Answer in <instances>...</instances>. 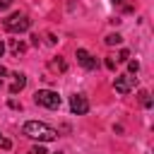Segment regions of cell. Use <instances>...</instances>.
Listing matches in <instances>:
<instances>
[{"label":"cell","mask_w":154,"mask_h":154,"mask_svg":"<svg viewBox=\"0 0 154 154\" xmlns=\"http://www.w3.org/2000/svg\"><path fill=\"white\" fill-rule=\"evenodd\" d=\"M24 135L31 137V140H38V142H51V140L58 137V132H55L51 125L41 123V120H29V123H24Z\"/></svg>","instance_id":"1"},{"label":"cell","mask_w":154,"mask_h":154,"mask_svg":"<svg viewBox=\"0 0 154 154\" xmlns=\"http://www.w3.org/2000/svg\"><path fill=\"white\" fill-rule=\"evenodd\" d=\"M2 53H5V46H2V43H0V55H2Z\"/></svg>","instance_id":"20"},{"label":"cell","mask_w":154,"mask_h":154,"mask_svg":"<svg viewBox=\"0 0 154 154\" xmlns=\"http://www.w3.org/2000/svg\"><path fill=\"white\" fill-rule=\"evenodd\" d=\"M70 108H72V113L84 116V113L89 111V101H87V96H84V94H75V96H70Z\"/></svg>","instance_id":"5"},{"label":"cell","mask_w":154,"mask_h":154,"mask_svg":"<svg viewBox=\"0 0 154 154\" xmlns=\"http://www.w3.org/2000/svg\"><path fill=\"white\" fill-rule=\"evenodd\" d=\"M132 87H135V77H132V75H118V77L113 79V89H116L118 94H130Z\"/></svg>","instance_id":"4"},{"label":"cell","mask_w":154,"mask_h":154,"mask_svg":"<svg viewBox=\"0 0 154 154\" xmlns=\"http://www.w3.org/2000/svg\"><path fill=\"white\" fill-rule=\"evenodd\" d=\"M2 26H5V31H10V34H19V31H26V29L31 26V19H29L26 14L14 12V14H10V17L2 22Z\"/></svg>","instance_id":"2"},{"label":"cell","mask_w":154,"mask_h":154,"mask_svg":"<svg viewBox=\"0 0 154 154\" xmlns=\"http://www.w3.org/2000/svg\"><path fill=\"white\" fill-rule=\"evenodd\" d=\"M55 154H60V152H55Z\"/></svg>","instance_id":"21"},{"label":"cell","mask_w":154,"mask_h":154,"mask_svg":"<svg viewBox=\"0 0 154 154\" xmlns=\"http://www.w3.org/2000/svg\"><path fill=\"white\" fill-rule=\"evenodd\" d=\"M2 75H7V70H5L2 65H0V77H2Z\"/></svg>","instance_id":"18"},{"label":"cell","mask_w":154,"mask_h":154,"mask_svg":"<svg viewBox=\"0 0 154 154\" xmlns=\"http://www.w3.org/2000/svg\"><path fill=\"white\" fill-rule=\"evenodd\" d=\"M14 77V82H12V87H10V94H19L22 89H24V84H26V77L22 75V72H17V75H12Z\"/></svg>","instance_id":"7"},{"label":"cell","mask_w":154,"mask_h":154,"mask_svg":"<svg viewBox=\"0 0 154 154\" xmlns=\"http://www.w3.org/2000/svg\"><path fill=\"white\" fill-rule=\"evenodd\" d=\"M140 101H142V106H144V108H152V99H149V94H147V91H140Z\"/></svg>","instance_id":"11"},{"label":"cell","mask_w":154,"mask_h":154,"mask_svg":"<svg viewBox=\"0 0 154 154\" xmlns=\"http://www.w3.org/2000/svg\"><path fill=\"white\" fill-rule=\"evenodd\" d=\"M120 41H123L120 34H108V36H106V46H118Z\"/></svg>","instance_id":"8"},{"label":"cell","mask_w":154,"mask_h":154,"mask_svg":"<svg viewBox=\"0 0 154 154\" xmlns=\"http://www.w3.org/2000/svg\"><path fill=\"white\" fill-rule=\"evenodd\" d=\"M77 63H79L84 70H94V67H96V58H91L84 48H77Z\"/></svg>","instance_id":"6"},{"label":"cell","mask_w":154,"mask_h":154,"mask_svg":"<svg viewBox=\"0 0 154 154\" xmlns=\"http://www.w3.org/2000/svg\"><path fill=\"white\" fill-rule=\"evenodd\" d=\"M118 60H120V63H128V60H130V53L123 48V51H120V55H118Z\"/></svg>","instance_id":"13"},{"label":"cell","mask_w":154,"mask_h":154,"mask_svg":"<svg viewBox=\"0 0 154 154\" xmlns=\"http://www.w3.org/2000/svg\"><path fill=\"white\" fill-rule=\"evenodd\" d=\"M106 67H108V70H116V60H113V58H106Z\"/></svg>","instance_id":"15"},{"label":"cell","mask_w":154,"mask_h":154,"mask_svg":"<svg viewBox=\"0 0 154 154\" xmlns=\"http://www.w3.org/2000/svg\"><path fill=\"white\" fill-rule=\"evenodd\" d=\"M128 70H130V75H137V70H140V63H137V60H128Z\"/></svg>","instance_id":"12"},{"label":"cell","mask_w":154,"mask_h":154,"mask_svg":"<svg viewBox=\"0 0 154 154\" xmlns=\"http://www.w3.org/2000/svg\"><path fill=\"white\" fill-rule=\"evenodd\" d=\"M0 147H2V149H10V147H12V144H10V140H5V137H2V135H0Z\"/></svg>","instance_id":"14"},{"label":"cell","mask_w":154,"mask_h":154,"mask_svg":"<svg viewBox=\"0 0 154 154\" xmlns=\"http://www.w3.org/2000/svg\"><path fill=\"white\" fill-rule=\"evenodd\" d=\"M10 51H12L14 55H19V53H24V51H26V46H24V43H19V41H12V43H10Z\"/></svg>","instance_id":"9"},{"label":"cell","mask_w":154,"mask_h":154,"mask_svg":"<svg viewBox=\"0 0 154 154\" xmlns=\"http://www.w3.org/2000/svg\"><path fill=\"white\" fill-rule=\"evenodd\" d=\"M51 70H58V72H65V63L58 58V60H51Z\"/></svg>","instance_id":"10"},{"label":"cell","mask_w":154,"mask_h":154,"mask_svg":"<svg viewBox=\"0 0 154 154\" xmlns=\"http://www.w3.org/2000/svg\"><path fill=\"white\" fill-rule=\"evenodd\" d=\"M34 101L46 108H60V96H58V91H51V89H38L34 94Z\"/></svg>","instance_id":"3"},{"label":"cell","mask_w":154,"mask_h":154,"mask_svg":"<svg viewBox=\"0 0 154 154\" xmlns=\"http://www.w3.org/2000/svg\"><path fill=\"white\" fill-rule=\"evenodd\" d=\"M12 5V0H0V10H7Z\"/></svg>","instance_id":"17"},{"label":"cell","mask_w":154,"mask_h":154,"mask_svg":"<svg viewBox=\"0 0 154 154\" xmlns=\"http://www.w3.org/2000/svg\"><path fill=\"white\" fill-rule=\"evenodd\" d=\"M31 154H48V152H46L43 147H34V149H31Z\"/></svg>","instance_id":"16"},{"label":"cell","mask_w":154,"mask_h":154,"mask_svg":"<svg viewBox=\"0 0 154 154\" xmlns=\"http://www.w3.org/2000/svg\"><path fill=\"white\" fill-rule=\"evenodd\" d=\"M113 5H123V0H113Z\"/></svg>","instance_id":"19"}]
</instances>
